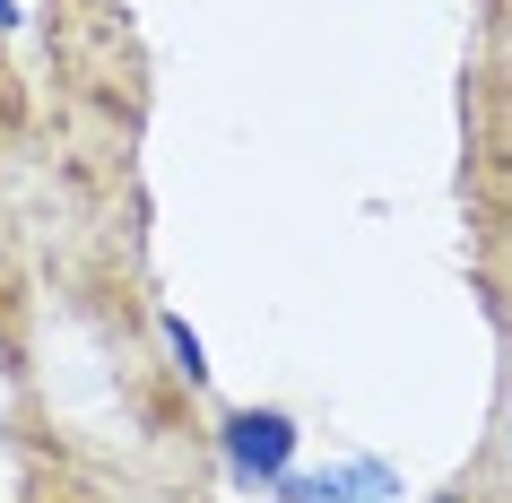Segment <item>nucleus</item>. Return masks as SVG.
<instances>
[{
  "label": "nucleus",
  "mask_w": 512,
  "mask_h": 503,
  "mask_svg": "<svg viewBox=\"0 0 512 503\" xmlns=\"http://www.w3.org/2000/svg\"><path fill=\"white\" fill-rule=\"evenodd\" d=\"M217 451H226L235 486H270L278 469H296V417L287 408H235L217 425Z\"/></svg>",
  "instance_id": "obj_1"
},
{
  "label": "nucleus",
  "mask_w": 512,
  "mask_h": 503,
  "mask_svg": "<svg viewBox=\"0 0 512 503\" xmlns=\"http://www.w3.org/2000/svg\"><path fill=\"white\" fill-rule=\"evenodd\" d=\"M391 495H400L391 460L356 451V460H339V469H322V477H313V495H304V503H391Z\"/></svg>",
  "instance_id": "obj_2"
},
{
  "label": "nucleus",
  "mask_w": 512,
  "mask_h": 503,
  "mask_svg": "<svg viewBox=\"0 0 512 503\" xmlns=\"http://www.w3.org/2000/svg\"><path fill=\"white\" fill-rule=\"evenodd\" d=\"M157 330H165V347H174V373H183L191 391H200V382H209V347H200V330H191L183 313H165Z\"/></svg>",
  "instance_id": "obj_3"
},
{
  "label": "nucleus",
  "mask_w": 512,
  "mask_h": 503,
  "mask_svg": "<svg viewBox=\"0 0 512 503\" xmlns=\"http://www.w3.org/2000/svg\"><path fill=\"white\" fill-rule=\"evenodd\" d=\"M9 27H18V0H0V35H9Z\"/></svg>",
  "instance_id": "obj_4"
}]
</instances>
